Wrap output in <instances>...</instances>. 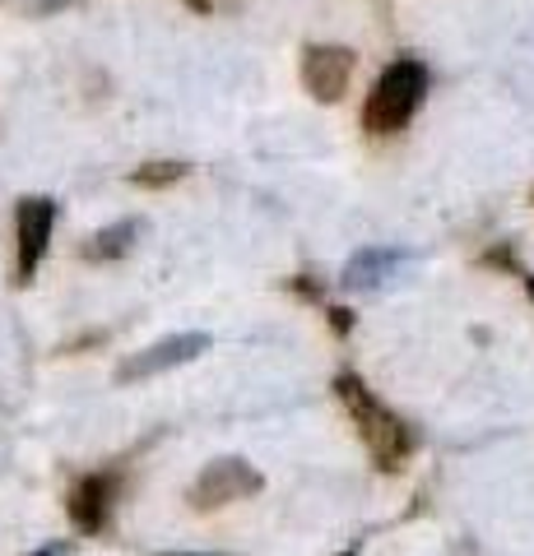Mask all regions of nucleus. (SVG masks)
Segmentation results:
<instances>
[{
  "mask_svg": "<svg viewBox=\"0 0 534 556\" xmlns=\"http://www.w3.org/2000/svg\"><path fill=\"white\" fill-rule=\"evenodd\" d=\"M353 47H339V42H316L302 51V89L312 93L316 102H339L344 89L353 79Z\"/></svg>",
  "mask_w": 534,
  "mask_h": 556,
  "instance_id": "obj_5",
  "label": "nucleus"
},
{
  "mask_svg": "<svg viewBox=\"0 0 534 556\" xmlns=\"http://www.w3.org/2000/svg\"><path fill=\"white\" fill-rule=\"evenodd\" d=\"M525 292H530V302H534V274H525Z\"/></svg>",
  "mask_w": 534,
  "mask_h": 556,
  "instance_id": "obj_15",
  "label": "nucleus"
},
{
  "mask_svg": "<svg viewBox=\"0 0 534 556\" xmlns=\"http://www.w3.org/2000/svg\"><path fill=\"white\" fill-rule=\"evenodd\" d=\"M288 292H298V298H307V302H325V298H321V288L312 283V274H298V278H288Z\"/></svg>",
  "mask_w": 534,
  "mask_h": 556,
  "instance_id": "obj_12",
  "label": "nucleus"
},
{
  "mask_svg": "<svg viewBox=\"0 0 534 556\" xmlns=\"http://www.w3.org/2000/svg\"><path fill=\"white\" fill-rule=\"evenodd\" d=\"M325 316H331L335 334H349V329H353V316H349V311H344V306H331V311H325Z\"/></svg>",
  "mask_w": 534,
  "mask_h": 556,
  "instance_id": "obj_13",
  "label": "nucleus"
},
{
  "mask_svg": "<svg viewBox=\"0 0 534 556\" xmlns=\"http://www.w3.org/2000/svg\"><path fill=\"white\" fill-rule=\"evenodd\" d=\"M265 486V478L256 473V468L247 459H214L200 468V478L191 482V492H186V501H191V510H223L233 506V501H247Z\"/></svg>",
  "mask_w": 534,
  "mask_h": 556,
  "instance_id": "obj_4",
  "label": "nucleus"
},
{
  "mask_svg": "<svg viewBox=\"0 0 534 556\" xmlns=\"http://www.w3.org/2000/svg\"><path fill=\"white\" fill-rule=\"evenodd\" d=\"M390 265H395V255H386V251H363V255L349 260V269H344V283H349V288H372Z\"/></svg>",
  "mask_w": 534,
  "mask_h": 556,
  "instance_id": "obj_9",
  "label": "nucleus"
},
{
  "mask_svg": "<svg viewBox=\"0 0 534 556\" xmlns=\"http://www.w3.org/2000/svg\"><path fill=\"white\" fill-rule=\"evenodd\" d=\"M339 556H358V552H339Z\"/></svg>",
  "mask_w": 534,
  "mask_h": 556,
  "instance_id": "obj_17",
  "label": "nucleus"
},
{
  "mask_svg": "<svg viewBox=\"0 0 534 556\" xmlns=\"http://www.w3.org/2000/svg\"><path fill=\"white\" fill-rule=\"evenodd\" d=\"M186 10H196V14H214V0H182Z\"/></svg>",
  "mask_w": 534,
  "mask_h": 556,
  "instance_id": "obj_14",
  "label": "nucleus"
},
{
  "mask_svg": "<svg viewBox=\"0 0 534 556\" xmlns=\"http://www.w3.org/2000/svg\"><path fill=\"white\" fill-rule=\"evenodd\" d=\"M61 547H42V552H33V556H57Z\"/></svg>",
  "mask_w": 534,
  "mask_h": 556,
  "instance_id": "obj_16",
  "label": "nucleus"
},
{
  "mask_svg": "<svg viewBox=\"0 0 534 556\" xmlns=\"http://www.w3.org/2000/svg\"><path fill=\"white\" fill-rule=\"evenodd\" d=\"M204 348H210V334H167L159 343L140 348V353H131L122 367H116V386H135V380H149V376H163L172 367H182V362L200 357Z\"/></svg>",
  "mask_w": 534,
  "mask_h": 556,
  "instance_id": "obj_6",
  "label": "nucleus"
},
{
  "mask_svg": "<svg viewBox=\"0 0 534 556\" xmlns=\"http://www.w3.org/2000/svg\"><path fill=\"white\" fill-rule=\"evenodd\" d=\"M423 98H427V65L413 56L390 61L382 75H376L372 93L363 102V130L368 135H400L409 121L419 116Z\"/></svg>",
  "mask_w": 534,
  "mask_h": 556,
  "instance_id": "obj_2",
  "label": "nucleus"
},
{
  "mask_svg": "<svg viewBox=\"0 0 534 556\" xmlns=\"http://www.w3.org/2000/svg\"><path fill=\"white\" fill-rule=\"evenodd\" d=\"M116 473H84L71 482L65 492V515L79 533H102L108 529V515H112V496H116Z\"/></svg>",
  "mask_w": 534,
  "mask_h": 556,
  "instance_id": "obj_7",
  "label": "nucleus"
},
{
  "mask_svg": "<svg viewBox=\"0 0 534 556\" xmlns=\"http://www.w3.org/2000/svg\"><path fill=\"white\" fill-rule=\"evenodd\" d=\"M135 241H140V223H135V218H122V223H112V228L94 232V237L79 247V255L89 260V265H108V260L131 255Z\"/></svg>",
  "mask_w": 534,
  "mask_h": 556,
  "instance_id": "obj_8",
  "label": "nucleus"
},
{
  "mask_svg": "<svg viewBox=\"0 0 534 556\" xmlns=\"http://www.w3.org/2000/svg\"><path fill=\"white\" fill-rule=\"evenodd\" d=\"M51 228H57V200L47 195H24L14 204V283H33L42 255H47V241Z\"/></svg>",
  "mask_w": 534,
  "mask_h": 556,
  "instance_id": "obj_3",
  "label": "nucleus"
},
{
  "mask_svg": "<svg viewBox=\"0 0 534 556\" xmlns=\"http://www.w3.org/2000/svg\"><path fill=\"white\" fill-rule=\"evenodd\" d=\"M186 163H145V167H135L131 172V186H140V190H167V186H177L182 177H186Z\"/></svg>",
  "mask_w": 534,
  "mask_h": 556,
  "instance_id": "obj_10",
  "label": "nucleus"
},
{
  "mask_svg": "<svg viewBox=\"0 0 534 556\" xmlns=\"http://www.w3.org/2000/svg\"><path fill=\"white\" fill-rule=\"evenodd\" d=\"M71 5H79V0H24V10L38 14V20H47V14H61V10H71Z\"/></svg>",
  "mask_w": 534,
  "mask_h": 556,
  "instance_id": "obj_11",
  "label": "nucleus"
},
{
  "mask_svg": "<svg viewBox=\"0 0 534 556\" xmlns=\"http://www.w3.org/2000/svg\"><path fill=\"white\" fill-rule=\"evenodd\" d=\"M335 394H339L344 413L353 417L358 437H363V445H368V455L376 459V468L395 473V468L409 459V450H413V437H409V427L400 422V413H390L382 399L368 390V380L353 376V371L335 376Z\"/></svg>",
  "mask_w": 534,
  "mask_h": 556,
  "instance_id": "obj_1",
  "label": "nucleus"
},
{
  "mask_svg": "<svg viewBox=\"0 0 534 556\" xmlns=\"http://www.w3.org/2000/svg\"><path fill=\"white\" fill-rule=\"evenodd\" d=\"M530 204H534V190H530Z\"/></svg>",
  "mask_w": 534,
  "mask_h": 556,
  "instance_id": "obj_18",
  "label": "nucleus"
}]
</instances>
